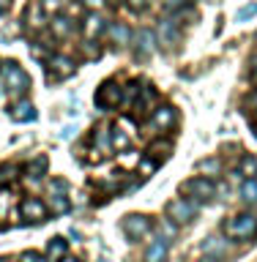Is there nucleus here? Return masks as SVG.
Returning <instances> with one entry per match:
<instances>
[{
    "instance_id": "obj_1",
    "label": "nucleus",
    "mask_w": 257,
    "mask_h": 262,
    "mask_svg": "<svg viewBox=\"0 0 257 262\" xmlns=\"http://www.w3.org/2000/svg\"><path fill=\"white\" fill-rule=\"evenodd\" d=\"M225 235L235 241H252L257 237V216L254 213H238L225 221Z\"/></svg>"
},
{
    "instance_id": "obj_2",
    "label": "nucleus",
    "mask_w": 257,
    "mask_h": 262,
    "mask_svg": "<svg viewBox=\"0 0 257 262\" xmlns=\"http://www.w3.org/2000/svg\"><path fill=\"white\" fill-rule=\"evenodd\" d=\"M167 216L172 224H192L197 219V205L192 200H186V196H178V200H170L167 202Z\"/></svg>"
},
{
    "instance_id": "obj_3",
    "label": "nucleus",
    "mask_w": 257,
    "mask_h": 262,
    "mask_svg": "<svg viewBox=\"0 0 257 262\" xmlns=\"http://www.w3.org/2000/svg\"><path fill=\"white\" fill-rule=\"evenodd\" d=\"M181 188H184V194L194 196L197 202H211L213 196H216V183H213L211 178H192Z\"/></svg>"
},
{
    "instance_id": "obj_4",
    "label": "nucleus",
    "mask_w": 257,
    "mask_h": 262,
    "mask_svg": "<svg viewBox=\"0 0 257 262\" xmlns=\"http://www.w3.org/2000/svg\"><path fill=\"white\" fill-rule=\"evenodd\" d=\"M153 229V221L143 216V213H129L126 219H123V232H126L131 241H143L145 235H151Z\"/></svg>"
},
{
    "instance_id": "obj_5",
    "label": "nucleus",
    "mask_w": 257,
    "mask_h": 262,
    "mask_svg": "<svg viewBox=\"0 0 257 262\" xmlns=\"http://www.w3.org/2000/svg\"><path fill=\"white\" fill-rule=\"evenodd\" d=\"M3 74H6V90H11V93H25L30 88V77L14 60L3 63Z\"/></svg>"
},
{
    "instance_id": "obj_6",
    "label": "nucleus",
    "mask_w": 257,
    "mask_h": 262,
    "mask_svg": "<svg viewBox=\"0 0 257 262\" xmlns=\"http://www.w3.org/2000/svg\"><path fill=\"white\" fill-rule=\"evenodd\" d=\"M19 210H22L25 221H30V224H41V221L49 219L47 202H41L38 196H25V200L19 202Z\"/></svg>"
},
{
    "instance_id": "obj_7",
    "label": "nucleus",
    "mask_w": 257,
    "mask_h": 262,
    "mask_svg": "<svg viewBox=\"0 0 257 262\" xmlns=\"http://www.w3.org/2000/svg\"><path fill=\"white\" fill-rule=\"evenodd\" d=\"M121 98H123V88H118L115 82H104L96 93V104L102 106H121Z\"/></svg>"
},
{
    "instance_id": "obj_8",
    "label": "nucleus",
    "mask_w": 257,
    "mask_h": 262,
    "mask_svg": "<svg viewBox=\"0 0 257 262\" xmlns=\"http://www.w3.org/2000/svg\"><path fill=\"white\" fill-rule=\"evenodd\" d=\"M172 123H175V110H172L170 104H162L151 112V126L153 128L167 131V128H172Z\"/></svg>"
},
{
    "instance_id": "obj_9",
    "label": "nucleus",
    "mask_w": 257,
    "mask_h": 262,
    "mask_svg": "<svg viewBox=\"0 0 257 262\" xmlns=\"http://www.w3.org/2000/svg\"><path fill=\"white\" fill-rule=\"evenodd\" d=\"M49 69L55 71V77H71L74 71H77V66H74L71 57H63V55H52L49 57Z\"/></svg>"
},
{
    "instance_id": "obj_10",
    "label": "nucleus",
    "mask_w": 257,
    "mask_h": 262,
    "mask_svg": "<svg viewBox=\"0 0 257 262\" xmlns=\"http://www.w3.org/2000/svg\"><path fill=\"white\" fill-rule=\"evenodd\" d=\"M25 22H28L33 30H38V28H44V25H47V11L41 8L38 0H33V3L28 6V11H25Z\"/></svg>"
},
{
    "instance_id": "obj_11",
    "label": "nucleus",
    "mask_w": 257,
    "mask_h": 262,
    "mask_svg": "<svg viewBox=\"0 0 257 262\" xmlns=\"http://www.w3.org/2000/svg\"><path fill=\"white\" fill-rule=\"evenodd\" d=\"M167 259V241L164 237H156V241H151V246H148L145 251V262H164Z\"/></svg>"
},
{
    "instance_id": "obj_12",
    "label": "nucleus",
    "mask_w": 257,
    "mask_h": 262,
    "mask_svg": "<svg viewBox=\"0 0 257 262\" xmlns=\"http://www.w3.org/2000/svg\"><path fill=\"white\" fill-rule=\"evenodd\" d=\"M254 175H257V159L252 153H244L241 161H238V167H235V178L246 180V178H254Z\"/></svg>"
},
{
    "instance_id": "obj_13",
    "label": "nucleus",
    "mask_w": 257,
    "mask_h": 262,
    "mask_svg": "<svg viewBox=\"0 0 257 262\" xmlns=\"http://www.w3.org/2000/svg\"><path fill=\"white\" fill-rule=\"evenodd\" d=\"M66 254H69V243H66L63 237H52V241H49V246H47V254H44V257L52 259V262H61Z\"/></svg>"
},
{
    "instance_id": "obj_14",
    "label": "nucleus",
    "mask_w": 257,
    "mask_h": 262,
    "mask_svg": "<svg viewBox=\"0 0 257 262\" xmlns=\"http://www.w3.org/2000/svg\"><path fill=\"white\" fill-rule=\"evenodd\" d=\"M107 33H110L112 44H118V47H123V44H129V41H131V30L123 22H112L110 28H107Z\"/></svg>"
},
{
    "instance_id": "obj_15",
    "label": "nucleus",
    "mask_w": 257,
    "mask_h": 262,
    "mask_svg": "<svg viewBox=\"0 0 257 262\" xmlns=\"http://www.w3.org/2000/svg\"><path fill=\"white\" fill-rule=\"evenodd\" d=\"M104 28H107V25H104V19H102V16H98L96 11H90V14L85 16V36H88L90 41H93Z\"/></svg>"
},
{
    "instance_id": "obj_16",
    "label": "nucleus",
    "mask_w": 257,
    "mask_h": 262,
    "mask_svg": "<svg viewBox=\"0 0 257 262\" xmlns=\"http://www.w3.org/2000/svg\"><path fill=\"white\" fill-rule=\"evenodd\" d=\"M93 145H96V150H93V153H110V150H112L110 128H96V134H93Z\"/></svg>"
},
{
    "instance_id": "obj_17",
    "label": "nucleus",
    "mask_w": 257,
    "mask_h": 262,
    "mask_svg": "<svg viewBox=\"0 0 257 262\" xmlns=\"http://www.w3.org/2000/svg\"><path fill=\"white\" fill-rule=\"evenodd\" d=\"M14 118L22 120V123H30V120H36V110H33L30 101H16L14 104Z\"/></svg>"
},
{
    "instance_id": "obj_18",
    "label": "nucleus",
    "mask_w": 257,
    "mask_h": 262,
    "mask_svg": "<svg viewBox=\"0 0 257 262\" xmlns=\"http://www.w3.org/2000/svg\"><path fill=\"white\" fill-rule=\"evenodd\" d=\"M47 167H49V159L47 156H36V159H33L28 167H25V172H28L30 178H41L47 172Z\"/></svg>"
},
{
    "instance_id": "obj_19",
    "label": "nucleus",
    "mask_w": 257,
    "mask_h": 262,
    "mask_svg": "<svg viewBox=\"0 0 257 262\" xmlns=\"http://www.w3.org/2000/svg\"><path fill=\"white\" fill-rule=\"evenodd\" d=\"M71 30H74V22L69 19V16H55V19H52V33H55L57 38L69 36Z\"/></svg>"
},
{
    "instance_id": "obj_20",
    "label": "nucleus",
    "mask_w": 257,
    "mask_h": 262,
    "mask_svg": "<svg viewBox=\"0 0 257 262\" xmlns=\"http://www.w3.org/2000/svg\"><path fill=\"white\" fill-rule=\"evenodd\" d=\"M134 49H137V55H148L153 49V36H151V30H140L137 33V44H134Z\"/></svg>"
},
{
    "instance_id": "obj_21",
    "label": "nucleus",
    "mask_w": 257,
    "mask_h": 262,
    "mask_svg": "<svg viewBox=\"0 0 257 262\" xmlns=\"http://www.w3.org/2000/svg\"><path fill=\"white\" fill-rule=\"evenodd\" d=\"M241 200L244 202H257V178H246L241 183Z\"/></svg>"
},
{
    "instance_id": "obj_22",
    "label": "nucleus",
    "mask_w": 257,
    "mask_h": 262,
    "mask_svg": "<svg viewBox=\"0 0 257 262\" xmlns=\"http://www.w3.org/2000/svg\"><path fill=\"white\" fill-rule=\"evenodd\" d=\"M197 169L203 172V178L219 175V172H222V161H219V159H203L200 164H197Z\"/></svg>"
},
{
    "instance_id": "obj_23",
    "label": "nucleus",
    "mask_w": 257,
    "mask_h": 262,
    "mask_svg": "<svg viewBox=\"0 0 257 262\" xmlns=\"http://www.w3.org/2000/svg\"><path fill=\"white\" fill-rule=\"evenodd\" d=\"M148 153H153L156 159H167V156L172 153V142H167V139H156V142H151V147H148Z\"/></svg>"
},
{
    "instance_id": "obj_24",
    "label": "nucleus",
    "mask_w": 257,
    "mask_h": 262,
    "mask_svg": "<svg viewBox=\"0 0 257 262\" xmlns=\"http://www.w3.org/2000/svg\"><path fill=\"white\" fill-rule=\"evenodd\" d=\"M203 249L208 254H216V259H219L222 254H227V243L222 241V237H208V241L203 243Z\"/></svg>"
},
{
    "instance_id": "obj_25",
    "label": "nucleus",
    "mask_w": 257,
    "mask_h": 262,
    "mask_svg": "<svg viewBox=\"0 0 257 262\" xmlns=\"http://www.w3.org/2000/svg\"><path fill=\"white\" fill-rule=\"evenodd\" d=\"M162 38H164V44L178 41V30H175V22H172V19H164L162 22Z\"/></svg>"
},
{
    "instance_id": "obj_26",
    "label": "nucleus",
    "mask_w": 257,
    "mask_h": 262,
    "mask_svg": "<svg viewBox=\"0 0 257 262\" xmlns=\"http://www.w3.org/2000/svg\"><path fill=\"white\" fill-rule=\"evenodd\" d=\"M110 139H112V147H118V150H123V147H129V137L123 134L121 128H110Z\"/></svg>"
},
{
    "instance_id": "obj_27",
    "label": "nucleus",
    "mask_w": 257,
    "mask_h": 262,
    "mask_svg": "<svg viewBox=\"0 0 257 262\" xmlns=\"http://www.w3.org/2000/svg\"><path fill=\"white\" fill-rule=\"evenodd\" d=\"M66 188H69V183H66L63 178H52V180H49V196L66 194Z\"/></svg>"
},
{
    "instance_id": "obj_28",
    "label": "nucleus",
    "mask_w": 257,
    "mask_h": 262,
    "mask_svg": "<svg viewBox=\"0 0 257 262\" xmlns=\"http://www.w3.org/2000/svg\"><path fill=\"white\" fill-rule=\"evenodd\" d=\"M137 96H140V88H137V85H126V88H123L121 104H134V101H137Z\"/></svg>"
},
{
    "instance_id": "obj_29",
    "label": "nucleus",
    "mask_w": 257,
    "mask_h": 262,
    "mask_svg": "<svg viewBox=\"0 0 257 262\" xmlns=\"http://www.w3.org/2000/svg\"><path fill=\"white\" fill-rule=\"evenodd\" d=\"M82 55H85L88 60H98V57H102V49L96 47V41H88V44L82 47Z\"/></svg>"
},
{
    "instance_id": "obj_30",
    "label": "nucleus",
    "mask_w": 257,
    "mask_h": 262,
    "mask_svg": "<svg viewBox=\"0 0 257 262\" xmlns=\"http://www.w3.org/2000/svg\"><path fill=\"white\" fill-rule=\"evenodd\" d=\"M156 167H159V161H153V159H143V161H140V175H143V178L153 175Z\"/></svg>"
},
{
    "instance_id": "obj_31",
    "label": "nucleus",
    "mask_w": 257,
    "mask_h": 262,
    "mask_svg": "<svg viewBox=\"0 0 257 262\" xmlns=\"http://www.w3.org/2000/svg\"><path fill=\"white\" fill-rule=\"evenodd\" d=\"M16 178V167L14 164H6V167H0V183H11Z\"/></svg>"
},
{
    "instance_id": "obj_32",
    "label": "nucleus",
    "mask_w": 257,
    "mask_h": 262,
    "mask_svg": "<svg viewBox=\"0 0 257 262\" xmlns=\"http://www.w3.org/2000/svg\"><path fill=\"white\" fill-rule=\"evenodd\" d=\"M153 98H156V90L153 88H140V104H145V106H151L153 104Z\"/></svg>"
},
{
    "instance_id": "obj_33",
    "label": "nucleus",
    "mask_w": 257,
    "mask_h": 262,
    "mask_svg": "<svg viewBox=\"0 0 257 262\" xmlns=\"http://www.w3.org/2000/svg\"><path fill=\"white\" fill-rule=\"evenodd\" d=\"M52 210H55V213H66V210H69V200H66L63 194L52 196Z\"/></svg>"
},
{
    "instance_id": "obj_34",
    "label": "nucleus",
    "mask_w": 257,
    "mask_h": 262,
    "mask_svg": "<svg viewBox=\"0 0 257 262\" xmlns=\"http://www.w3.org/2000/svg\"><path fill=\"white\" fill-rule=\"evenodd\" d=\"M257 14V3H249V6H244V8H238V19H249V16Z\"/></svg>"
},
{
    "instance_id": "obj_35",
    "label": "nucleus",
    "mask_w": 257,
    "mask_h": 262,
    "mask_svg": "<svg viewBox=\"0 0 257 262\" xmlns=\"http://www.w3.org/2000/svg\"><path fill=\"white\" fill-rule=\"evenodd\" d=\"M162 232H164V241H167V237H175V232H178V229H175V224H172V221L167 219V221L162 224Z\"/></svg>"
},
{
    "instance_id": "obj_36",
    "label": "nucleus",
    "mask_w": 257,
    "mask_h": 262,
    "mask_svg": "<svg viewBox=\"0 0 257 262\" xmlns=\"http://www.w3.org/2000/svg\"><path fill=\"white\" fill-rule=\"evenodd\" d=\"M19 262H44V259H41L38 251H25V254H19Z\"/></svg>"
},
{
    "instance_id": "obj_37",
    "label": "nucleus",
    "mask_w": 257,
    "mask_h": 262,
    "mask_svg": "<svg viewBox=\"0 0 257 262\" xmlns=\"http://www.w3.org/2000/svg\"><path fill=\"white\" fill-rule=\"evenodd\" d=\"M38 3L44 11H57V8H61V0H38Z\"/></svg>"
},
{
    "instance_id": "obj_38",
    "label": "nucleus",
    "mask_w": 257,
    "mask_h": 262,
    "mask_svg": "<svg viewBox=\"0 0 257 262\" xmlns=\"http://www.w3.org/2000/svg\"><path fill=\"white\" fill-rule=\"evenodd\" d=\"M148 3H151V0H129V6L134 8V11H143V8H145Z\"/></svg>"
},
{
    "instance_id": "obj_39",
    "label": "nucleus",
    "mask_w": 257,
    "mask_h": 262,
    "mask_svg": "<svg viewBox=\"0 0 257 262\" xmlns=\"http://www.w3.org/2000/svg\"><path fill=\"white\" fill-rule=\"evenodd\" d=\"M80 3H85L88 8H93V11H96V8H102V6H104V0H80Z\"/></svg>"
},
{
    "instance_id": "obj_40",
    "label": "nucleus",
    "mask_w": 257,
    "mask_h": 262,
    "mask_svg": "<svg viewBox=\"0 0 257 262\" xmlns=\"http://www.w3.org/2000/svg\"><path fill=\"white\" fill-rule=\"evenodd\" d=\"M71 134H74V126H69V128H63V131H61V137H66V139H69Z\"/></svg>"
},
{
    "instance_id": "obj_41",
    "label": "nucleus",
    "mask_w": 257,
    "mask_h": 262,
    "mask_svg": "<svg viewBox=\"0 0 257 262\" xmlns=\"http://www.w3.org/2000/svg\"><path fill=\"white\" fill-rule=\"evenodd\" d=\"M61 262H80V259H77V257H69V254H66V257H63Z\"/></svg>"
},
{
    "instance_id": "obj_42",
    "label": "nucleus",
    "mask_w": 257,
    "mask_h": 262,
    "mask_svg": "<svg viewBox=\"0 0 257 262\" xmlns=\"http://www.w3.org/2000/svg\"><path fill=\"white\" fill-rule=\"evenodd\" d=\"M170 6H181V3H186V0H167Z\"/></svg>"
},
{
    "instance_id": "obj_43",
    "label": "nucleus",
    "mask_w": 257,
    "mask_h": 262,
    "mask_svg": "<svg viewBox=\"0 0 257 262\" xmlns=\"http://www.w3.org/2000/svg\"><path fill=\"white\" fill-rule=\"evenodd\" d=\"M249 104H257V90H254V93L249 96Z\"/></svg>"
},
{
    "instance_id": "obj_44",
    "label": "nucleus",
    "mask_w": 257,
    "mask_h": 262,
    "mask_svg": "<svg viewBox=\"0 0 257 262\" xmlns=\"http://www.w3.org/2000/svg\"><path fill=\"white\" fill-rule=\"evenodd\" d=\"M203 262H219V259H213V257H205Z\"/></svg>"
},
{
    "instance_id": "obj_45",
    "label": "nucleus",
    "mask_w": 257,
    "mask_h": 262,
    "mask_svg": "<svg viewBox=\"0 0 257 262\" xmlns=\"http://www.w3.org/2000/svg\"><path fill=\"white\" fill-rule=\"evenodd\" d=\"M254 82H257V69H254Z\"/></svg>"
},
{
    "instance_id": "obj_46",
    "label": "nucleus",
    "mask_w": 257,
    "mask_h": 262,
    "mask_svg": "<svg viewBox=\"0 0 257 262\" xmlns=\"http://www.w3.org/2000/svg\"><path fill=\"white\" fill-rule=\"evenodd\" d=\"M112 3H123V0H112Z\"/></svg>"
},
{
    "instance_id": "obj_47",
    "label": "nucleus",
    "mask_w": 257,
    "mask_h": 262,
    "mask_svg": "<svg viewBox=\"0 0 257 262\" xmlns=\"http://www.w3.org/2000/svg\"><path fill=\"white\" fill-rule=\"evenodd\" d=\"M0 262H6V259H0Z\"/></svg>"
}]
</instances>
